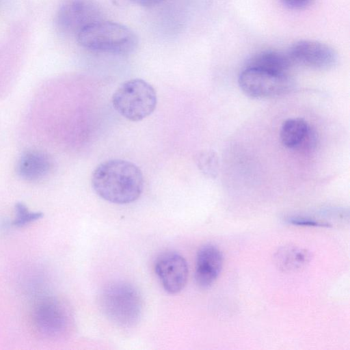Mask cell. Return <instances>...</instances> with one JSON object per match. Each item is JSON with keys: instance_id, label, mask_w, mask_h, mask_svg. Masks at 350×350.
<instances>
[{"instance_id": "obj_2", "label": "cell", "mask_w": 350, "mask_h": 350, "mask_svg": "<svg viewBox=\"0 0 350 350\" xmlns=\"http://www.w3.org/2000/svg\"><path fill=\"white\" fill-rule=\"evenodd\" d=\"M76 38L85 49L113 55H129L138 44L137 36L130 28L103 20L84 28Z\"/></svg>"}, {"instance_id": "obj_1", "label": "cell", "mask_w": 350, "mask_h": 350, "mask_svg": "<svg viewBox=\"0 0 350 350\" xmlns=\"http://www.w3.org/2000/svg\"><path fill=\"white\" fill-rule=\"evenodd\" d=\"M144 176L135 163L123 159L100 163L93 171L91 185L102 199L116 204L136 201L144 189Z\"/></svg>"}, {"instance_id": "obj_12", "label": "cell", "mask_w": 350, "mask_h": 350, "mask_svg": "<svg viewBox=\"0 0 350 350\" xmlns=\"http://www.w3.org/2000/svg\"><path fill=\"white\" fill-rule=\"evenodd\" d=\"M293 64L288 54L273 50L262 51L252 56L246 66L274 73L288 75Z\"/></svg>"}, {"instance_id": "obj_4", "label": "cell", "mask_w": 350, "mask_h": 350, "mask_svg": "<svg viewBox=\"0 0 350 350\" xmlns=\"http://www.w3.org/2000/svg\"><path fill=\"white\" fill-rule=\"evenodd\" d=\"M111 103L115 110L126 120L140 121L154 111L157 97L154 88L142 79L123 82L113 92Z\"/></svg>"}, {"instance_id": "obj_7", "label": "cell", "mask_w": 350, "mask_h": 350, "mask_svg": "<svg viewBox=\"0 0 350 350\" xmlns=\"http://www.w3.org/2000/svg\"><path fill=\"white\" fill-rule=\"evenodd\" d=\"M101 9L93 0H67L59 8L55 26L66 36H75L90 25L103 20Z\"/></svg>"}, {"instance_id": "obj_8", "label": "cell", "mask_w": 350, "mask_h": 350, "mask_svg": "<svg viewBox=\"0 0 350 350\" xmlns=\"http://www.w3.org/2000/svg\"><path fill=\"white\" fill-rule=\"evenodd\" d=\"M288 54L293 64L316 70H329L338 62L336 52L329 45L310 40L295 42Z\"/></svg>"}, {"instance_id": "obj_16", "label": "cell", "mask_w": 350, "mask_h": 350, "mask_svg": "<svg viewBox=\"0 0 350 350\" xmlns=\"http://www.w3.org/2000/svg\"><path fill=\"white\" fill-rule=\"evenodd\" d=\"M16 217L14 221V225L18 227L25 226L42 217V213L30 212L27 207L21 203H18L16 205Z\"/></svg>"}, {"instance_id": "obj_19", "label": "cell", "mask_w": 350, "mask_h": 350, "mask_svg": "<svg viewBox=\"0 0 350 350\" xmlns=\"http://www.w3.org/2000/svg\"><path fill=\"white\" fill-rule=\"evenodd\" d=\"M133 3L145 7L151 8L159 5L166 0H129Z\"/></svg>"}, {"instance_id": "obj_6", "label": "cell", "mask_w": 350, "mask_h": 350, "mask_svg": "<svg viewBox=\"0 0 350 350\" xmlns=\"http://www.w3.org/2000/svg\"><path fill=\"white\" fill-rule=\"evenodd\" d=\"M238 82L240 88L246 95L256 98L285 94L293 85L288 75L248 67H245L240 73Z\"/></svg>"}, {"instance_id": "obj_5", "label": "cell", "mask_w": 350, "mask_h": 350, "mask_svg": "<svg viewBox=\"0 0 350 350\" xmlns=\"http://www.w3.org/2000/svg\"><path fill=\"white\" fill-rule=\"evenodd\" d=\"M32 318L37 332L46 338H64L73 328L74 318L70 308L64 301L55 297L40 299L33 308Z\"/></svg>"}, {"instance_id": "obj_9", "label": "cell", "mask_w": 350, "mask_h": 350, "mask_svg": "<svg viewBox=\"0 0 350 350\" xmlns=\"http://www.w3.org/2000/svg\"><path fill=\"white\" fill-rule=\"evenodd\" d=\"M155 273L164 290L170 294H176L185 286L188 278L187 261L177 252L161 254L154 263Z\"/></svg>"}, {"instance_id": "obj_11", "label": "cell", "mask_w": 350, "mask_h": 350, "mask_svg": "<svg viewBox=\"0 0 350 350\" xmlns=\"http://www.w3.org/2000/svg\"><path fill=\"white\" fill-rule=\"evenodd\" d=\"M51 161L42 152L33 150L24 153L18 163V173L23 178L35 181L42 179L50 172Z\"/></svg>"}, {"instance_id": "obj_17", "label": "cell", "mask_w": 350, "mask_h": 350, "mask_svg": "<svg viewBox=\"0 0 350 350\" xmlns=\"http://www.w3.org/2000/svg\"><path fill=\"white\" fill-rule=\"evenodd\" d=\"M286 222L295 226L310 227H329V224L315 219L305 217H290Z\"/></svg>"}, {"instance_id": "obj_10", "label": "cell", "mask_w": 350, "mask_h": 350, "mask_svg": "<svg viewBox=\"0 0 350 350\" xmlns=\"http://www.w3.org/2000/svg\"><path fill=\"white\" fill-rule=\"evenodd\" d=\"M223 266L220 250L213 244H206L198 251L195 280L202 288H209L219 277Z\"/></svg>"}, {"instance_id": "obj_13", "label": "cell", "mask_w": 350, "mask_h": 350, "mask_svg": "<svg viewBox=\"0 0 350 350\" xmlns=\"http://www.w3.org/2000/svg\"><path fill=\"white\" fill-rule=\"evenodd\" d=\"M280 136L281 142L285 147L297 148L309 144L312 132L304 119L289 118L283 122Z\"/></svg>"}, {"instance_id": "obj_18", "label": "cell", "mask_w": 350, "mask_h": 350, "mask_svg": "<svg viewBox=\"0 0 350 350\" xmlns=\"http://www.w3.org/2000/svg\"><path fill=\"white\" fill-rule=\"evenodd\" d=\"M283 6L291 10H303L310 7L315 0H279Z\"/></svg>"}, {"instance_id": "obj_14", "label": "cell", "mask_w": 350, "mask_h": 350, "mask_svg": "<svg viewBox=\"0 0 350 350\" xmlns=\"http://www.w3.org/2000/svg\"><path fill=\"white\" fill-rule=\"evenodd\" d=\"M309 253L295 246H284L275 254V261L278 267L285 271H293L304 267L310 260Z\"/></svg>"}, {"instance_id": "obj_3", "label": "cell", "mask_w": 350, "mask_h": 350, "mask_svg": "<svg viewBox=\"0 0 350 350\" xmlns=\"http://www.w3.org/2000/svg\"><path fill=\"white\" fill-rule=\"evenodd\" d=\"M99 304L109 320L123 327L137 323L142 311V299L139 291L124 282L106 286L100 295Z\"/></svg>"}, {"instance_id": "obj_15", "label": "cell", "mask_w": 350, "mask_h": 350, "mask_svg": "<svg viewBox=\"0 0 350 350\" xmlns=\"http://www.w3.org/2000/svg\"><path fill=\"white\" fill-rule=\"evenodd\" d=\"M196 163L200 170L207 177L215 178L219 167V159L213 150H204L196 157Z\"/></svg>"}]
</instances>
